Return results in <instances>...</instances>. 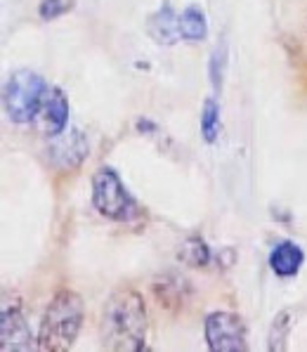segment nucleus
<instances>
[{
  "instance_id": "f257e3e1",
  "label": "nucleus",
  "mask_w": 307,
  "mask_h": 352,
  "mask_svg": "<svg viewBox=\"0 0 307 352\" xmlns=\"http://www.w3.org/2000/svg\"><path fill=\"white\" fill-rule=\"evenodd\" d=\"M102 340L109 350L137 352L147 340V310L135 291H116L102 315Z\"/></svg>"
},
{
  "instance_id": "f03ea898",
  "label": "nucleus",
  "mask_w": 307,
  "mask_h": 352,
  "mask_svg": "<svg viewBox=\"0 0 307 352\" xmlns=\"http://www.w3.org/2000/svg\"><path fill=\"white\" fill-rule=\"evenodd\" d=\"M83 324V300L73 291H59L47 305L41 322V350H69Z\"/></svg>"
},
{
  "instance_id": "7ed1b4c3",
  "label": "nucleus",
  "mask_w": 307,
  "mask_h": 352,
  "mask_svg": "<svg viewBox=\"0 0 307 352\" xmlns=\"http://www.w3.org/2000/svg\"><path fill=\"white\" fill-rule=\"evenodd\" d=\"M47 83L36 72L21 69L10 74L3 90V104L12 123H31L41 113Z\"/></svg>"
},
{
  "instance_id": "20e7f679",
  "label": "nucleus",
  "mask_w": 307,
  "mask_h": 352,
  "mask_svg": "<svg viewBox=\"0 0 307 352\" xmlns=\"http://www.w3.org/2000/svg\"><path fill=\"white\" fill-rule=\"evenodd\" d=\"M93 204L104 218L109 220H130L135 204L126 192L121 177L111 168H100L93 177Z\"/></svg>"
},
{
  "instance_id": "39448f33",
  "label": "nucleus",
  "mask_w": 307,
  "mask_h": 352,
  "mask_svg": "<svg viewBox=\"0 0 307 352\" xmlns=\"http://www.w3.org/2000/svg\"><path fill=\"white\" fill-rule=\"evenodd\" d=\"M206 340L213 352H239L246 350L244 319L234 312H213L206 317Z\"/></svg>"
},
{
  "instance_id": "423d86ee",
  "label": "nucleus",
  "mask_w": 307,
  "mask_h": 352,
  "mask_svg": "<svg viewBox=\"0 0 307 352\" xmlns=\"http://www.w3.org/2000/svg\"><path fill=\"white\" fill-rule=\"evenodd\" d=\"M0 348L3 352H10V350H34L36 343H34V336H31V329L26 324L24 315L17 305L14 307H3V322H0Z\"/></svg>"
},
{
  "instance_id": "0eeeda50",
  "label": "nucleus",
  "mask_w": 307,
  "mask_h": 352,
  "mask_svg": "<svg viewBox=\"0 0 307 352\" xmlns=\"http://www.w3.org/2000/svg\"><path fill=\"white\" fill-rule=\"evenodd\" d=\"M41 116H43V126H45L47 135L64 133L67 121H69V102L59 88H50V85H47L45 97H43V104H41Z\"/></svg>"
},
{
  "instance_id": "6e6552de",
  "label": "nucleus",
  "mask_w": 307,
  "mask_h": 352,
  "mask_svg": "<svg viewBox=\"0 0 307 352\" xmlns=\"http://www.w3.org/2000/svg\"><path fill=\"white\" fill-rule=\"evenodd\" d=\"M303 260H305V253L298 243L282 241L269 253V267H272V272L279 274V277H295V274L300 272V267H303Z\"/></svg>"
},
{
  "instance_id": "1a4fd4ad",
  "label": "nucleus",
  "mask_w": 307,
  "mask_h": 352,
  "mask_svg": "<svg viewBox=\"0 0 307 352\" xmlns=\"http://www.w3.org/2000/svg\"><path fill=\"white\" fill-rule=\"evenodd\" d=\"M147 31L159 45H173L180 38V26H177V14L173 12L170 3L161 5V10L152 14L147 21Z\"/></svg>"
},
{
  "instance_id": "9d476101",
  "label": "nucleus",
  "mask_w": 307,
  "mask_h": 352,
  "mask_svg": "<svg viewBox=\"0 0 307 352\" xmlns=\"http://www.w3.org/2000/svg\"><path fill=\"white\" fill-rule=\"evenodd\" d=\"M177 26H180V38L190 43L203 41L208 34L206 14L196 5H190L187 10H182V14H177Z\"/></svg>"
},
{
  "instance_id": "9b49d317",
  "label": "nucleus",
  "mask_w": 307,
  "mask_h": 352,
  "mask_svg": "<svg viewBox=\"0 0 307 352\" xmlns=\"http://www.w3.org/2000/svg\"><path fill=\"white\" fill-rule=\"evenodd\" d=\"M288 331H291V312H279L274 317L272 327H269V336H267V348L269 350H286V338H288Z\"/></svg>"
},
{
  "instance_id": "f8f14e48",
  "label": "nucleus",
  "mask_w": 307,
  "mask_h": 352,
  "mask_svg": "<svg viewBox=\"0 0 307 352\" xmlns=\"http://www.w3.org/2000/svg\"><path fill=\"white\" fill-rule=\"evenodd\" d=\"M218 123H220V109L215 100L203 102V111H201V133L206 142H215L218 140Z\"/></svg>"
},
{
  "instance_id": "ddd939ff",
  "label": "nucleus",
  "mask_w": 307,
  "mask_h": 352,
  "mask_svg": "<svg viewBox=\"0 0 307 352\" xmlns=\"http://www.w3.org/2000/svg\"><path fill=\"white\" fill-rule=\"evenodd\" d=\"M180 258L185 260V263L194 265V267H201V265H206L208 260H211V251H208V246L201 239H190L182 246Z\"/></svg>"
},
{
  "instance_id": "4468645a",
  "label": "nucleus",
  "mask_w": 307,
  "mask_h": 352,
  "mask_svg": "<svg viewBox=\"0 0 307 352\" xmlns=\"http://www.w3.org/2000/svg\"><path fill=\"white\" fill-rule=\"evenodd\" d=\"M73 5H76V0H43L38 12L43 19L50 21V19H57V17H62V14L71 12Z\"/></svg>"
}]
</instances>
